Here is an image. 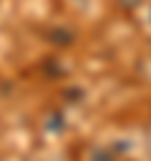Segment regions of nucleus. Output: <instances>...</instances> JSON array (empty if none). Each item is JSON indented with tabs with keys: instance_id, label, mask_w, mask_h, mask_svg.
I'll return each mask as SVG.
<instances>
[{
	"instance_id": "obj_2",
	"label": "nucleus",
	"mask_w": 151,
	"mask_h": 161,
	"mask_svg": "<svg viewBox=\"0 0 151 161\" xmlns=\"http://www.w3.org/2000/svg\"><path fill=\"white\" fill-rule=\"evenodd\" d=\"M91 161H113V153H111L108 148H93Z\"/></svg>"
},
{
	"instance_id": "obj_1",
	"label": "nucleus",
	"mask_w": 151,
	"mask_h": 161,
	"mask_svg": "<svg viewBox=\"0 0 151 161\" xmlns=\"http://www.w3.org/2000/svg\"><path fill=\"white\" fill-rule=\"evenodd\" d=\"M48 38H50L55 45H70V43H73V33L65 30V28H53V30L48 33Z\"/></svg>"
}]
</instances>
